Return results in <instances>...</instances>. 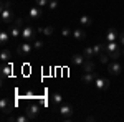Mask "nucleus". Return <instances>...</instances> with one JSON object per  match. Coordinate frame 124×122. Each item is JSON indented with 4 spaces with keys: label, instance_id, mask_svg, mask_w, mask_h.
I'll list each match as a JSON object with an SVG mask.
<instances>
[{
    "label": "nucleus",
    "instance_id": "bb28decb",
    "mask_svg": "<svg viewBox=\"0 0 124 122\" xmlns=\"http://www.w3.org/2000/svg\"><path fill=\"white\" fill-rule=\"evenodd\" d=\"M48 2L50 0H35V5H38L40 8H43V7H48Z\"/></svg>",
    "mask_w": 124,
    "mask_h": 122
},
{
    "label": "nucleus",
    "instance_id": "2f4dec72",
    "mask_svg": "<svg viewBox=\"0 0 124 122\" xmlns=\"http://www.w3.org/2000/svg\"><path fill=\"white\" fill-rule=\"evenodd\" d=\"M119 41H121V45L124 46V31L121 33V35H119Z\"/></svg>",
    "mask_w": 124,
    "mask_h": 122
},
{
    "label": "nucleus",
    "instance_id": "f3484780",
    "mask_svg": "<svg viewBox=\"0 0 124 122\" xmlns=\"http://www.w3.org/2000/svg\"><path fill=\"white\" fill-rule=\"evenodd\" d=\"M10 58H12V53H10V50L3 48V50L0 51V59H2V63H10Z\"/></svg>",
    "mask_w": 124,
    "mask_h": 122
},
{
    "label": "nucleus",
    "instance_id": "4468645a",
    "mask_svg": "<svg viewBox=\"0 0 124 122\" xmlns=\"http://www.w3.org/2000/svg\"><path fill=\"white\" fill-rule=\"evenodd\" d=\"M10 35H12V38H13V40H18V38H22V28L15 27V25L12 23V25H10Z\"/></svg>",
    "mask_w": 124,
    "mask_h": 122
},
{
    "label": "nucleus",
    "instance_id": "20e7f679",
    "mask_svg": "<svg viewBox=\"0 0 124 122\" xmlns=\"http://www.w3.org/2000/svg\"><path fill=\"white\" fill-rule=\"evenodd\" d=\"M58 111H60V114H61L63 119H70V117H73V114H75V107H73L71 104H68V102H63L58 107Z\"/></svg>",
    "mask_w": 124,
    "mask_h": 122
},
{
    "label": "nucleus",
    "instance_id": "cd10ccee",
    "mask_svg": "<svg viewBox=\"0 0 124 122\" xmlns=\"http://www.w3.org/2000/svg\"><path fill=\"white\" fill-rule=\"evenodd\" d=\"M48 7H50V10H56L58 8V0H50L48 2Z\"/></svg>",
    "mask_w": 124,
    "mask_h": 122
},
{
    "label": "nucleus",
    "instance_id": "a211bd4d",
    "mask_svg": "<svg viewBox=\"0 0 124 122\" xmlns=\"http://www.w3.org/2000/svg\"><path fill=\"white\" fill-rule=\"evenodd\" d=\"M51 102H53L55 107H60V106L63 104V96H61V94H58V93L51 94Z\"/></svg>",
    "mask_w": 124,
    "mask_h": 122
},
{
    "label": "nucleus",
    "instance_id": "a878e982",
    "mask_svg": "<svg viewBox=\"0 0 124 122\" xmlns=\"http://www.w3.org/2000/svg\"><path fill=\"white\" fill-rule=\"evenodd\" d=\"M71 35H73V31L68 28V27H65V28L61 30V36L63 38H68V36H71Z\"/></svg>",
    "mask_w": 124,
    "mask_h": 122
},
{
    "label": "nucleus",
    "instance_id": "ddd939ff",
    "mask_svg": "<svg viewBox=\"0 0 124 122\" xmlns=\"http://www.w3.org/2000/svg\"><path fill=\"white\" fill-rule=\"evenodd\" d=\"M71 36L75 38V40H78V41H83L86 38V31L85 28H76V30H73V35Z\"/></svg>",
    "mask_w": 124,
    "mask_h": 122
},
{
    "label": "nucleus",
    "instance_id": "9b49d317",
    "mask_svg": "<svg viewBox=\"0 0 124 122\" xmlns=\"http://www.w3.org/2000/svg\"><path fill=\"white\" fill-rule=\"evenodd\" d=\"M12 69H13L12 63H3V65H2V79L12 76Z\"/></svg>",
    "mask_w": 124,
    "mask_h": 122
},
{
    "label": "nucleus",
    "instance_id": "f03ea898",
    "mask_svg": "<svg viewBox=\"0 0 124 122\" xmlns=\"http://www.w3.org/2000/svg\"><path fill=\"white\" fill-rule=\"evenodd\" d=\"M35 36H37V28H33V27H30V25H25L23 28H22V38L25 40V41H35Z\"/></svg>",
    "mask_w": 124,
    "mask_h": 122
},
{
    "label": "nucleus",
    "instance_id": "5701e85b",
    "mask_svg": "<svg viewBox=\"0 0 124 122\" xmlns=\"http://www.w3.org/2000/svg\"><path fill=\"white\" fill-rule=\"evenodd\" d=\"M94 53H96V56H101L103 53H104V46L101 45V43H98V45H94Z\"/></svg>",
    "mask_w": 124,
    "mask_h": 122
},
{
    "label": "nucleus",
    "instance_id": "0eeeda50",
    "mask_svg": "<svg viewBox=\"0 0 124 122\" xmlns=\"http://www.w3.org/2000/svg\"><path fill=\"white\" fill-rule=\"evenodd\" d=\"M94 87L98 91H106V89L109 87V79H106V78H96Z\"/></svg>",
    "mask_w": 124,
    "mask_h": 122
},
{
    "label": "nucleus",
    "instance_id": "4be33fe9",
    "mask_svg": "<svg viewBox=\"0 0 124 122\" xmlns=\"http://www.w3.org/2000/svg\"><path fill=\"white\" fill-rule=\"evenodd\" d=\"M83 55H85V58H88V59L94 58V56H96V53H94V48H91V46H86L85 50H83Z\"/></svg>",
    "mask_w": 124,
    "mask_h": 122
},
{
    "label": "nucleus",
    "instance_id": "473e14b6",
    "mask_svg": "<svg viewBox=\"0 0 124 122\" xmlns=\"http://www.w3.org/2000/svg\"><path fill=\"white\" fill-rule=\"evenodd\" d=\"M43 28L45 27H37V33H43Z\"/></svg>",
    "mask_w": 124,
    "mask_h": 122
},
{
    "label": "nucleus",
    "instance_id": "412c9836",
    "mask_svg": "<svg viewBox=\"0 0 124 122\" xmlns=\"http://www.w3.org/2000/svg\"><path fill=\"white\" fill-rule=\"evenodd\" d=\"M116 38H117V31L114 28H109L108 33H106V43L108 41H116Z\"/></svg>",
    "mask_w": 124,
    "mask_h": 122
},
{
    "label": "nucleus",
    "instance_id": "6e6552de",
    "mask_svg": "<svg viewBox=\"0 0 124 122\" xmlns=\"http://www.w3.org/2000/svg\"><path fill=\"white\" fill-rule=\"evenodd\" d=\"M41 15H43L41 13V8H40L38 5H35L28 12V20H38V18H41Z\"/></svg>",
    "mask_w": 124,
    "mask_h": 122
},
{
    "label": "nucleus",
    "instance_id": "b1692460",
    "mask_svg": "<svg viewBox=\"0 0 124 122\" xmlns=\"http://www.w3.org/2000/svg\"><path fill=\"white\" fill-rule=\"evenodd\" d=\"M33 48H35V50H43V48H45V43H43L41 40H35V41H33Z\"/></svg>",
    "mask_w": 124,
    "mask_h": 122
},
{
    "label": "nucleus",
    "instance_id": "aec40b11",
    "mask_svg": "<svg viewBox=\"0 0 124 122\" xmlns=\"http://www.w3.org/2000/svg\"><path fill=\"white\" fill-rule=\"evenodd\" d=\"M85 59H86V58H85V55H73V56H71V65L81 66Z\"/></svg>",
    "mask_w": 124,
    "mask_h": 122
},
{
    "label": "nucleus",
    "instance_id": "39448f33",
    "mask_svg": "<svg viewBox=\"0 0 124 122\" xmlns=\"http://www.w3.org/2000/svg\"><path fill=\"white\" fill-rule=\"evenodd\" d=\"M0 15H2V22L7 23V25H12V23L15 22V15H13V12H12L10 8L0 10Z\"/></svg>",
    "mask_w": 124,
    "mask_h": 122
},
{
    "label": "nucleus",
    "instance_id": "c756f323",
    "mask_svg": "<svg viewBox=\"0 0 124 122\" xmlns=\"http://www.w3.org/2000/svg\"><path fill=\"white\" fill-rule=\"evenodd\" d=\"M27 121H30L27 114H25V115H17V122H27Z\"/></svg>",
    "mask_w": 124,
    "mask_h": 122
},
{
    "label": "nucleus",
    "instance_id": "f8f14e48",
    "mask_svg": "<svg viewBox=\"0 0 124 122\" xmlns=\"http://www.w3.org/2000/svg\"><path fill=\"white\" fill-rule=\"evenodd\" d=\"M81 68H83L85 73H93V71H94V63H93V59H88V58H86L85 61H83V65H81Z\"/></svg>",
    "mask_w": 124,
    "mask_h": 122
},
{
    "label": "nucleus",
    "instance_id": "1a4fd4ad",
    "mask_svg": "<svg viewBox=\"0 0 124 122\" xmlns=\"http://www.w3.org/2000/svg\"><path fill=\"white\" fill-rule=\"evenodd\" d=\"M108 71L111 73V74H121V71H123V68H121V65L117 63V61H114V63H109L108 65Z\"/></svg>",
    "mask_w": 124,
    "mask_h": 122
},
{
    "label": "nucleus",
    "instance_id": "dca6fc26",
    "mask_svg": "<svg viewBox=\"0 0 124 122\" xmlns=\"http://www.w3.org/2000/svg\"><path fill=\"white\" fill-rule=\"evenodd\" d=\"M10 38H12V35H10V31H0V45H8L10 43Z\"/></svg>",
    "mask_w": 124,
    "mask_h": 122
},
{
    "label": "nucleus",
    "instance_id": "393cba45",
    "mask_svg": "<svg viewBox=\"0 0 124 122\" xmlns=\"http://www.w3.org/2000/svg\"><path fill=\"white\" fill-rule=\"evenodd\" d=\"M53 31H55L53 27H45V28H43V35H45V36H51Z\"/></svg>",
    "mask_w": 124,
    "mask_h": 122
},
{
    "label": "nucleus",
    "instance_id": "f257e3e1",
    "mask_svg": "<svg viewBox=\"0 0 124 122\" xmlns=\"http://www.w3.org/2000/svg\"><path fill=\"white\" fill-rule=\"evenodd\" d=\"M104 51L109 55V58L114 59V61L121 56V50H119V45H116V41H108L104 45Z\"/></svg>",
    "mask_w": 124,
    "mask_h": 122
},
{
    "label": "nucleus",
    "instance_id": "c85d7f7f",
    "mask_svg": "<svg viewBox=\"0 0 124 122\" xmlns=\"http://www.w3.org/2000/svg\"><path fill=\"white\" fill-rule=\"evenodd\" d=\"M13 25H15V27H18V28H23V27H25V25H23V20H22V18H15Z\"/></svg>",
    "mask_w": 124,
    "mask_h": 122
},
{
    "label": "nucleus",
    "instance_id": "7ed1b4c3",
    "mask_svg": "<svg viewBox=\"0 0 124 122\" xmlns=\"http://www.w3.org/2000/svg\"><path fill=\"white\" fill-rule=\"evenodd\" d=\"M31 51H33V43L31 41H23L17 46V53L20 56H30Z\"/></svg>",
    "mask_w": 124,
    "mask_h": 122
},
{
    "label": "nucleus",
    "instance_id": "6ab92c4d",
    "mask_svg": "<svg viewBox=\"0 0 124 122\" xmlns=\"http://www.w3.org/2000/svg\"><path fill=\"white\" fill-rule=\"evenodd\" d=\"M79 23L83 25V28H89V27L93 25V20L89 18L88 15H81V17H79Z\"/></svg>",
    "mask_w": 124,
    "mask_h": 122
},
{
    "label": "nucleus",
    "instance_id": "423d86ee",
    "mask_svg": "<svg viewBox=\"0 0 124 122\" xmlns=\"http://www.w3.org/2000/svg\"><path fill=\"white\" fill-rule=\"evenodd\" d=\"M38 106L37 104H30V106H27V109H25V114L28 115L30 121H33V119H37V115H38Z\"/></svg>",
    "mask_w": 124,
    "mask_h": 122
},
{
    "label": "nucleus",
    "instance_id": "9d476101",
    "mask_svg": "<svg viewBox=\"0 0 124 122\" xmlns=\"http://www.w3.org/2000/svg\"><path fill=\"white\" fill-rule=\"evenodd\" d=\"M0 111H2L3 114L12 112V104H10V101L7 99V97H3V99L0 101Z\"/></svg>",
    "mask_w": 124,
    "mask_h": 122
},
{
    "label": "nucleus",
    "instance_id": "2eb2a0df",
    "mask_svg": "<svg viewBox=\"0 0 124 122\" xmlns=\"http://www.w3.org/2000/svg\"><path fill=\"white\" fill-rule=\"evenodd\" d=\"M83 83H86V84H94V81H96V76L94 73H83Z\"/></svg>",
    "mask_w": 124,
    "mask_h": 122
},
{
    "label": "nucleus",
    "instance_id": "7c9ffc66",
    "mask_svg": "<svg viewBox=\"0 0 124 122\" xmlns=\"http://www.w3.org/2000/svg\"><path fill=\"white\" fill-rule=\"evenodd\" d=\"M10 5H12L10 2H7V0H3V2H2V7H0V10H7V8H10Z\"/></svg>",
    "mask_w": 124,
    "mask_h": 122
}]
</instances>
